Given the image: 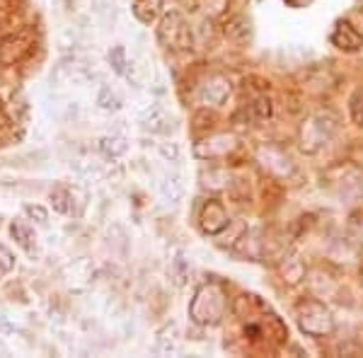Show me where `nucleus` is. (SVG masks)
Here are the masks:
<instances>
[{
  "label": "nucleus",
  "instance_id": "obj_15",
  "mask_svg": "<svg viewBox=\"0 0 363 358\" xmlns=\"http://www.w3.org/2000/svg\"><path fill=\"white\" fill-rule=\"evenodd\" d=\"M97 104H99V107H102L104 111H116V109H121V99H119V95H116L112 87H107V85H104L102 90H99Z\"/></svg>",
  "mask_w": 363,
  "mask_h": 358
},
{
  "label": "nucleus",
  "instance_id": "obj_21",
  "mask_svg": "<svg viewBox=\"0 0 363 358\" xmlns=\"http://www.w3.org/2000/svg\"><path fill=\"white\" fill-rule=\"evenodd\" d=\"M354 116H356V121L363 126V92H359L354 99Z\"/></svg>",
  "mask_w": 363,
  "mask_h": 358
},
{
  "label": "nucleus",
  "instance_id": "obj_5",
  "mask_svg": "<svg viewBox=\"0 0 363 358\" xmlns=\"http://www.w3.org/2000/svg\"><path fill=\"white\" fill-rule=\"evenodd\" d=\"M233 92L230 80L223 78V75H211V78L203 80L201 90H199V99L203 104H211V107H220Z\"/></svg>",
  "mask_w": 363,
  "mask_h": 358
},
{
  "label": "nucleus",
  "instance_id": "obj_9",
  "mask_svg": "<svg viewBox=\"0 0 363 358\" xmlns=\"http://www.w3.org/2000/svg\"><path fill=\"white\" fill-rule=\"evenodd\" d=\"M233 148H235V140L230 136H213L196 145V155L199 157H223Z\"/></svg>",
  "mask_w": 363,
  "mask_h": 358
},
{
  "label": "nucleus",
  "instance_id": "obj_16",
  "mask_svg": "<svg viewBox=\"0 0 363 358\" xmlns=\"http://www.w3.org/2000/svg\"><path fill=\"white\" fill-rule=\"evenodd\" d=\"M51 201H54V208L58 213H70L68 201H73V191L68 189H54L51 191Z\"/></svg>",
  "mask_w": 363,
  "mask_h": 358
},
{
  "label": "nucleus",
  "instance_id": "obj_11",
  "mask_svg": "<svg viewBox=\"0 0 363 358\" xmlns=\"http://www.w3.org/2000/svg\"><path fill=\"white\" fill-rule=\"evenodd\" d=\"M97 148L99 152H102L107 160H116V157H121L126 152V140L121 138V136H104V138H99V143H97Z\"/></svg>",
  "mask_w": 363,
  "mask_h": 358
},
{
  "label": "nucleus",
  "instance_id": "obj_23",
  "mask_svg": "<svg viewBox=\"0 0 363 358\" xmlns=\"http://www.w3.org/2000/svg\"><path fill=\"white\" fill-rule=\"evenodd\" d=\"M354 160H356V162H359V165L363 167V145H361V148H359V150H356V152H354Z\"/></svg>",
  "mask_w": 363,
  "mask_h": 358
},
{
  "label": "nucleus",
  "instance_id": "obj_3",
  "mask_svg": "<svg viewBox=\"0 0 363 358\" xmlns=\"http://www.w3.org/2000/svg\"><path fill=\"white\" fill-rule=\"evenodd\" d=\"M298 325H301L303 332L313 334V337H325V334L335 330V320H332L330 310L318 301L301 303V308H298Z\"/></svg>",
  "mask_w": 363,
  "mask_h": 358
},
{
  "label": "nucleus",
  "instance_id": "obj_22",
  "mask_svg": "<svg viewBox=\"0 0 363 358\" xmlns=\"http://www.w3.org/2000/svg\"><path fill=\"white\" fill-rule=\"evenodd\" d=\"M160 152H162V157H167V160H177V157H179V148H177V145H174V143L162 145Z\"/></svg>",
  "mask_w": 363,
  "mask_h": 358
},
{
  "label": "nucleus",
  "instance_id": "obj_7",
  "mask_svg": "<svg viewBox=\"0 0 363 358\" xmlns=\"http://www.w3.org/2000/svg\"><path fill=\"white\" fill-rule=\"evenodd\" d=\"M29 51H32V42H29L27 37H8L0 44V61L17 63V61H22Z\"/></svg>",
  "mask_w": 363,
  "mask_h": 358
},
{
  "label": "nucleus",
  "instance_id": "obj_18",
  "mask_svg": "<svg viewBox=\"0 0 363 358\" xmlns=\"http://www.w3.org/2000/svg\"><path fill=\"white\" fill-rule=\"evenodd\" d=\"M13 267H15V257H13V252H10L8 247H3V245H0V279H3V276L8 274Z\"/></svg>",
  "mask_w": 363,
  "mask_h": 358
},
{
  "label": "nucleus",
  "instance_id": "obj_1",
  "mask_svg": "<svg viewBox=\"0 0 363 358\" xmlns=\"http://www.w3.org/2000/svg\"><path fill=\"white\" fill-rule=\"evenodd\" d=\"M225 305H228L225 293L220 286H216V284L203 286L189 305L191 320H194L196 325H216V322H220V317H223Z\"/></svg>",
  "mask_w": 363,
  "mask_h": 358
},
{
  "label": "nucleus",
  "instance_id": "obj_17",
  "mask_svg": "<svg viewBox=\"0 0 363 358\" xmlns=\"http://www.w3.org/2000/svg\"><path fill=\"white\" fill-rule=\"evenodd\" d=\"M109 61H112L116 73H121V75H126V66H131V63L126 61V51L121 49V46H116L112 54H109Z\"/></svg>",
  "mask_w": 363,
  "mask_h": 358
},
{
  "label": "nucleus",
  "instance_id": "obj_19",
  "mask_svg": "<svg viewBox=\"0 0 363 358\" xmlns=\"http://www.w3.org/2000/svg\"><path fill=\"white\" fill-rule=\"evenodd\" d=\"M25 213L29 216V218H37V223H46V218H49V213H46L42 206H32V203L25 206Z\"/></svg>",
  "mask_w": 363,
  "mask_h": 358
},
{
  "label": "nucleus",
  "instance_id": "obj_14",
  "mask_svg": "<svg viewBox=\"0 0 363 358\" xmlns=\"http://www.w3.org/2000/svg\"><path fill=\"white\" fill-rule=\"evenodd\" d=\"M160 5H162V0H136V3H133V13H136L140 22H150L160 13Z\"/></svg>",
  "mask_w": 363,
  "mask_h": 358
},
{
  "label": "nucleus",
  "instance_id": "obj_4",
  "mask_svg": "<svg viewBox=\"0 0 363 358\" xmlns=\"http://www.w3.org/2000/svg\"><path fill=\"white\" fill-rule=\"evenodd\" d=\"M160 39L172 49H189L191 46V29L177 13H169L162 17Z\"/></svg>",
  "mask_w": 363,
  "mask_h": 358
},
{
  "label": "nucleus",
  "instance_id": "obj_6",
  "mask_svg": "<svg viewBox=\"0 0 363 358\" xmlns=\"http://www.w3.org/2000/svg\"><path fill=\"white\" fill-rule=\"evenodd\" d=\"M228 225H230V218H228L223 203L208 201L206 206H203V211H201V228H203V233L218 235V233H223Z\"/></svg>",
  "mask_w": 363,
  "mask_h": 358
},
{
  "label": "nucleus",
  "instance_id": "obj_20",
  "mask_svg": "<svg viewBox=\"0 0 363 358\" xmlns=\"http://www.w3.org/2000/svg\"><path fill=\"white\" fill-rule=\"evenodd\" d=\"M172 351H177V346H174L172 339L160 337V342H157V346H155V354H172Z\"/></svg>",
  "mask_w": 363,
  "mask_h": 358
},
{
  "label": "nucleus",
  "instance_id": "obj_10",
  "mask_svg": "<svg viewBox=\"0 0 363 358\" xmlns=\"http://www.w3.org/2000/svg\"><path fill=\"white\" fill-rule=\"evenodd\" d=\"M167 124H169V119L160 104H150V107L140 114V126L150 133H167V128H169Z\"/></svg>",
  "mask_w": 363,
  "mask_h": 358
},
{
  "label": "nucleus",
  "instance_id": "obj_8",
  "mask_svg": "<svg viewBox=\"0 0 363 358\" xmlns=\"http://www.w3.org/2000/svg\"><path fill=\"white\" fill-rule=\"evenodd\" d=\"M332 42L342 51H359L363 46V37L349 25V22H339L335 34H332Z\"/></svg>",
  "mask_w": 363,
  "mask_h": 358
},
{
  "label": "nucleus",
  "instance_id": "obj_12",
  "mask_svg": "<svg viewBox=\"0 0 363 358\" xmlns=\"http://www.w3.org/2000/svg\"><path fill=\"white\" fill-rule=\"evenodd\" d=\"M160 191H162V196H165V201L179 203L182 196H184V181H182L179 174H167L160 186Z\"/></svg>",
  "mask_w": 363,
  "mask_h": 358
},
{
  "label": "nucleus",
  "instance_id": "obj_2",
  "mask_svg": "<svg viewBox=\"0 0 363 358\" xmlns=\"http://www.w3.org/2000/svg\"><path fill=\"white\" fill-rule=\"evenodd\" d=\"M337 133V116L330 111H318L308 119V124H303V148L315 152L322 145H327Z\"/></svg>",
  "mask_w": 363,
  "mask_h": 358
},
{
  "label": "nucleus",
  "instance_id": "obj_13",
  "mask_svg": "<svg viewBox=\"0 0 363 358\" xmlns=\"http://www.w3.org/2000/svg\"><path fill=\"white\" fill-rule=\"evenodd\" d=\"M10 233H13V237L17 240V245L20 247H25L29 254H34V230L27 225V223H22V220H15L13 225H10Z\"/></svg>",
  "mask_w": 363,
  "mask_h": 358
}]
</instances>
